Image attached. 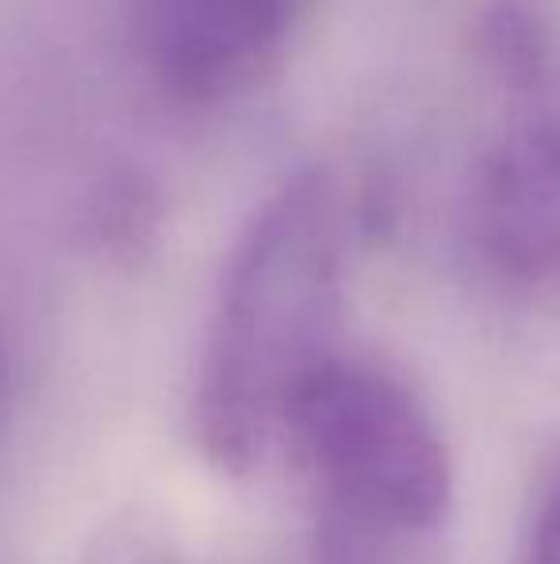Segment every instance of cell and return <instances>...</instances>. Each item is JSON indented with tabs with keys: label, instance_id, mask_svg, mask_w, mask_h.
<instances>
[{
	"label": "cell",
	"instance_id": "ba28073f",
	"mask_svg": "<svg viewBox=\"0 0 560 564\" xmlns=\"http://www.w3.org/2000/svg\"><path fill=\"white\" fill-rule=\"evenodd\" d=\"M0 384H4V369H0Z\"/></svg>",
	"mask_w": 560,
	"mask_h": 564
},
{
	"label": "cell",
	"instance_id": "3957f363",
	"mask_svg": "<svg viewBox=\"0 0 560 564\" xmlns=\"http://www.w3.org/2000/svg\"><path fill=\"white\" fill-rule=\"evenodd\" d=\"M480 39L507 112L472 177V238L503 281H560V28L538 0H495Z\"/></svg>",
	"mask_w": 560,
	"mask_h": 564
},
{
	"label": "cell",
	"instance_id": "5b68a950",
	"mask_svg": "<svg viewBox=\"0 0 560 564\" xmlns=\"http://www.w3.org/2000/svg\"><path fill=\"white\" fill-rule=\"evenodd\" d=\"M407 534H392L327 507L315 534V564H407Z\"/></svg>",
	"mask_w": 560,
	"mask_h": 564
},
{
	"label": "cell",
	"instance_id": "6da1fadb",
	"mask_svg": "<svg viewBox=\"0 0 560 564\" xmlns=\"http://www.w3.org/2000/svg\"><path fill=\"white\" fill-rule=\"evenodd\" d=\"M342 300V200L322 170L288 177L242 227L219 284L196 388V438L250 473L292 400L330 361Z\"/></svg>",
	"mask_w": 560,
	"mask_h": 564
},
{
	"label": "cell",
	"instance_id": "277c9868",
	"mask_svg": "<svg viewBox=\"0 0 560 564\" xmlns=\"http://www.w3.org/2000/svg\"><path fill=\"white\" fill-rule=\"evenodd\" d=\"M304 12L307 0H135V28L154 82L208 108L262 82Z\"/></svg>",
	"mask_w": 560,
	"mask_h": 564
},
{
	"label": "cell",
	"instance_id": "8992f818",
	"mask_svg": "<svg viewBox=\"0 0 560 564\" xmlns=\"http://www.w3.org/2000/svg\"><path fill=\"white\" fill-rule=\"evenodd\" d=\"M81 564H177V550L150 514L123 511L92 534Z\"/></svg>",
	"mask_w": 560,
	"mask_h": 564
},
{
	"label": "cell",
	"instance_id": "52a82bcc",
	"mask_svg": "<svg viewBox=\"0 0 560 564\" xmlns=\"http://www.w3.org/2000/svg\"><path fill=\"white\" fill-rule=\"evenodd\" d=\"M523 564H560V476L549 488L538 519H534V534L530 545H526Z\"/></svg>",
	"mask_w": 560,
	"mask_h": 564
},
{
	"label": "cell",
	"instance_id": "7a4b0ae2",
	"mask_svg": "<svg viewBox=\"0 0 560 564\" xmlns=\"http://www.w3.org/2000/svg\"><path fill=\"white\" fill-rule=\"evenodd\" d=\"M284 434L334 511L407 538L449 514V449L422 400L392 372L330 357L296 392Z\"/></svg>",
	"mask_w": 560,
	"mask_h": 564
}]
</instances>
